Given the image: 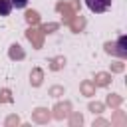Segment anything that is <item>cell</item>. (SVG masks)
I'll return each mask as SVG.
<instances>
[{"label": "cell", "instance_id": "6da1fadb", "mask_svg": "<svg viewBox=\"0 0 127 127\" xmlns=\"http://www.w3.org/2000/svg\"><path fill=\"white\" fill-rule=\"evenodd\" d=\"M85 6H87L91 12L101 14V12H105V10L111 6V0H85Z\"/></svg>", "mask_w": 127, "mask_h": 127}, {"label": "cell", "instance_id": "7a4b0ae2", "mask_svg": "<svg viewBox=\"0 0 127 127\" xmlns=\"http://www.w3.org/2000/svg\"><path fill=\"white\" fill-rule=\"evenodd\" d=\"M12 12V2L10 0H0V16H8Z\"/></svg>", "mask_w": 127, "mask_h": 127}, {"label": "cell", "instance_id": "3957f363", "mask_svg": "<svg viewBox=\"0 0 127 127\" xmlns=\"http://www.w3.org/2000/svg\"><path fill=\"white\" fill-rule=\"evenodd\" d=\"M125 42H127V38H125V36H121V38H119V44H117V48H119V52H117V54H119L121 58H125V56H127V50H125Z\"/></svg>", "mask_w": 127, "mask_h": 127}, {"label": "cell", "instance_id": "277c9868", "mask_svg": "<svg viewBox=\"0 0 127 127\" xmlns=\"http://www.w3.org/2000/svg\"><path fill=\"white\" fill-rule=\"evenodd\" d=\"M12 2V8H26L28 0H10Z\"/></svg>", "mask_w": 127, "mask_h": 127}]
</instances>
